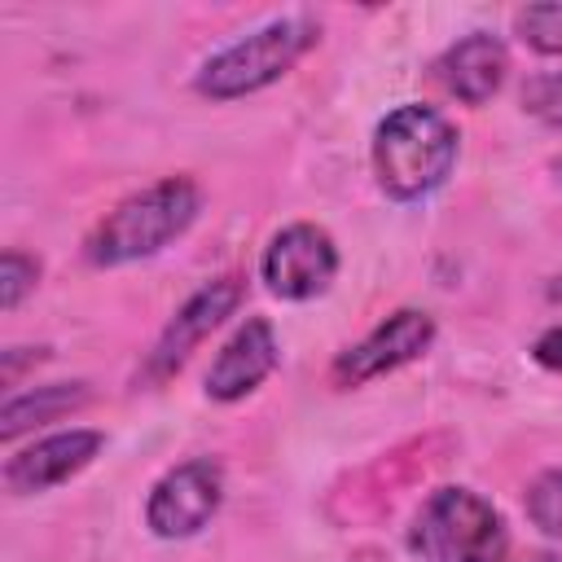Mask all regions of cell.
<instances>
[{"instance_id": "cell-1", "label": "cell", "mask_w": 562, "mask_h": 562, "mask_svg": "<svg viewBox=\"0 0 562 562\" xmlns=\"http://www.w3.org/2000/svg\"><path fill=\"white\" fill-rule=\"evenodd\" d=\"M461 132L448 114L422 101L386 110L373 127V176L391 202L430 198L457 167Z\"/></svg>"}, {"instance_id": "cell-2", "label": "cell", "mask_w": 562, "mask_h": 562, "mask_svg": "<svg viewBox=\"0 0 562 562\" xmlns=\"http://www.w3.org/2000/svg\"><path fill=\"white\" fill-rule=\"evenodd\" d=\"M202 211V189L189 176H162L149 189L123 198L83 241L92 268H123L180 241Z\"/></svg>"}, {"instance_id": "cell-3", "label": "cell", "mask_w": 562, "mask_h": 562, "mask_svg": "<svg viewBox=\"0 0 562 562\" xmlns=\"http://www.w3.org/2000/svg\"><path fill=\"white\" fill-rule=\"evenodd\" d=\"M321 40V22L312 13H285L263 22L259 31L233 40L228 48H220L215 57L202 61L193 88L206 101H237L250 92H263L268 83H277L281 75H290Z\"/></svg>"}, {"instance_id": "cell-4", "label": "cell", "mask_w": 562, "mask_h": 562, "mask_svg": "<svg viewBox=\"0 0 562 562\" xmlns=\"http://www.w3.org/2000/svg\"><path fill=\"white\" fill-rule=\"evenodd\" d=\"M408 549L422 562H509V527L474 487H435L408 527Z\"/></svg>"}, {"instance_id": "cell-5", "label": "cell", "mask_w": 562, "mask_h": 562, "mask_svg": "<svg viewBox=\"0 0 562 562\" xmlns=\"http://www.w3.org/2000/svg\"><path fill=\"white\" fill-rule=\"evenodd\" d=\"M338 277V246L321 224L294 220L277 228L259 255V281L268 285L272 299L285 303H307L325 294Z\"/></svg>"}, {"instance_id": "cell-6", "label": "cell", "mask_w": 562, "mask_h": 562, "mask_svg": "<svg viewBox=\"0 0 562 562\" xmlns=\"http://www.w3.org/2000/svg\"><path fill=\"white\" fill-rule=\"evenodd\" d=\"M220 501H224V465L215 457H189L149 487L145 527L158 540H189L220 514Z\"/></svg>"}, {"instance_id": "cell-7", "label": "cell", "mask_w": 562, "mask_h": 562, "mask_svg": "<svg viewBox=\"0 0 562 562\" xmlns=\"http://www.w3.org/2000/svg\"><path fill=\"white\" fill-rule=\"evenodd\" d=\"M241 299H246V281H241V277H215V281L198 285V290L176 307V316L162 325V334L154 338L140 378H145V382H167V378L198 351V342H202L211 329H220V325L241 307Z\"/></svg>"}, {"instance_id": "cell-8", "label": "cell", "mask_w": 562, "mask_h": 562, "mask_svg": "<svg viewBox=\"0 0 562 562\" xmlns=\"http://www.w3.org/2000/svg\"><path fill=\"white\" fill-rule=\"evenodd\" d=\"M435 342V316L430 312H417V307H400L391 312L382 325H373L360 342H351L347 351H338V360L329 364V378L334 386H364L382 373H395L404 369L408 360L426 356Z\"/></svg>"}, {"instance_id": "cell-9", "label": "cell", "mask_w": 562, "mask_h": 562, "mask_svg": "<svg viewBox=\"0 0 562 562\" xmlns=\"http://www.w3.org/2000/svg\"><path fill=\"white\" fill-rule=\"evenodd\" d=\"M105 435L101 430H88V426H70V430H53L26 448H18L0 479H4V492L9 496H40L66 479H75L79 470H88L101 452Z\"/></svg>"}, {"instance_id": "cell-10", "label": "cell", "mask_w": 562, "mask_h": 562, "mask_svg": "<svg viewBox=\"0 0 562 562\" xmlns=\"http://www.w3.org/2000/svg\"><path fill=\"white\" fill-rule=\"evenodd\" d=\"M281 360V342H277V329L268 316H246L233 338L215 351L211 369H206V395L220 400V404H237L246 400L263 378H272Z\"/></svg>"}, {"instance_id": "cell-11", "label": "cell", "mask_w": 562, "mask_h": 562, "mask_svg": "<svg viewBox=\"0 0 562 562\" xmlns=\"http://www.w3.org/2000/svg\"><path fill=\"white\" fill-rule=\"evenodd\" d=\"M509 75V48L492 31H470L439 57V79L461 105H487Z\"/></svg>"}, {"instance_id": "cell-12", "label": "cell", "mask_w": 562, "mask_h": 562, "mask_svg": "<svg viewBox=\"0 0 562 562\" xmlns=\"http://www.w3.org/2000/svg\"><path fill=\"white\" fill-rule=\"evenodd\" d=\"M83 404H88V382H48V386L9 395L4 408H0V439L13 443L18 435H26L44 422H57V417H66Z\"/></svg>"}, {"instance_id": "cell-13", "label": "cell", "mask_w": 562, "mask_h": 562, "mask_svg": "<svg viewBox=\"0 0 562 562\" xmlns=\"http://www.w3.org/2000/svg\"><path fill=\"white\" fill-rule=\"evenodd\" d=\"M514 35L544 57H562V4H527L514 13Z\"/></svg>"}, {"instance_id": "cell-14", "label": "cell", "mask_w": 562, "mask_h": 562, "mask_svg": "<svg viewBox=\"0 0 562 562\" xmlns=\"http://www.w3.org/2000/svg\"><path fill=\"white\" fill-rule=\"evenodd\" d=\"M522 509H527V518H531L536 531L562 536V470H540V474L527 483Z\"/></svg>"}, {"instance_id": "cell-15", "label": "cell", "mask_w": 562, "mask_h": 562, "mask_svg": "<svg viewBox=\"0 0 562 562\" xmlns=\"http://www.w3.org/2000/svg\"><path fill=\"white\" fill-rule=\"evenodd\" d=\"M518 101H522V110H527L536 123L562 132V70H540V75H531V79L522 83Z\"/></svg>"}, {"instance_id": "cell-16", "label": "cell", "mask_w": 562, "mask_h": 562, "mask_svg": "<svg viewBox=\"0 0 562 562\" xmlns=\"http://www.w3.org/2000/svg\"><path fill=\"white\" fill-rule=\"evenodd\" d=\"M35 285H40V259L9 246L0 255V312H13Z\"/></svg>"}, {"instance_id": "cell-17", "label": "cell", "mask_w": 562, "mask_h": 562, "mask_svg": "<svg viewBox=\"0 0 562 562\" xmlns=\"http://www.w3.org/2000/svg\"><path fill=\"white\" fill-rule=\"evenodd\" d=\"M531 356H536V364L562 373V325H549V329L531 342Z\"/></svg>"}, {"instance_id": "cell-18", "label": "cell", "mask_w": 562, "mask_h": 562, "mask_svg": "<svg viewBox=\"0 0 562 562\" xmlns=\"http://www.w3.org/2000/svg\"><path fill=\"white\" fill-rule=\"evenodd\" d=\"M31 360L40 364V360H44V347H9L4 360H0V378H4V386H9V382L18 378V369L31 364Z\"/></svg>"}, {"instance_id": "cell-19", "label": "cell", "mask_w": 562, "mask_h": 562, "mask_svg": "<svg viewBox=\"0 0 562 562\" xmlns=\"http://www.w3.org/2000/svg\"><path fill=\"white\" fill-rule=\"evenodd\" d=\"M518 562H562V553H527V558H518Z\"/></svg>"}, {"instance_id": "cell-20", "label": "cell", "mask_w": 562, "mask_h": 562, "mask_svg": "<svg viewBox=\"0 0 562 562\" xmlns=\"http://www.w3.org/2000/svg\"><path fill=\"white\" fill-rule=\"evenodd\" d=\"M553 171H558V180H562V158H558V162H553Z\"/></svg>"}]
</instances>
